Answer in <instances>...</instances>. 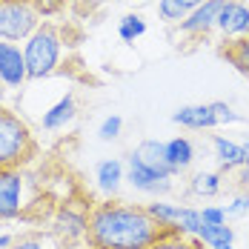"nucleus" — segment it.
Here are the masks:
<instances>
[{
  "label": "nucleus",
  "instance_id": "ddd939ff",
  "mask_svg": "<svg viewBox=\"0 0 249 249\" xmlns=\"http://www.w3.org/2000/svg\"><path fill=\"white\" fill-rule=\"evenodd\" d=\"M221 57H226L241 75L249 77V35L235 37V40H226L224 46H221Z\"/></svg>",
  "mask_w": 249,
  "mask_h": 249
},
{
  "label": "nucleus",
  "instance_id": "7c9ffc66",
  "mask_svg": "<svg viewBox=\"0 0 249 249\" xmlns=\"http://www.w3.org/2000/svg\"><path fill=\"white\" fill-rule=\"evenodd\" d=\"M12 244H15V241H12L9 235H0V249H9Z\"/></svg>",
  "mask_w": 249,
  "mask_h": 249
},
{
  "label": "nucleus",
  "instance_id": "423d86ee",
  "mask_svg": "<svg viewBox=\"0 0 249 249\" xmlns=\"http://www.w3.org/2000/svg\"><path fill=\"white\" fill-rule=\"evenodd\" d=\"M26 77L29 75H26V60L20 54V49L6 43V40H0V80L6 86L18 89V86H23Z\"/></svg>",
  "mask_w": 249,
  "mask_h": 249
},
{
  "label": "nucleus",
  "instance_id": "dca6fc26",
  "mask_svg": "<svg viewBox=\"0 0 249 249\" xmlns=\"http://www.w3.org/2000/svg\"><path fill=\"white\" fill-rule=\"evenodd\" d=\"M200 3H206V0H160L158 9H160V18H163L166 23H175V20L189 18Z\"/></svg>",
  "mask_w": 249,
  "mask_h": 249
},
{
  "label": "nucleus",
  "instance_id": "0eeeda50",
  "mask_svg": "<svg viewBox=\"0 0 249 249\" xmlns=\"http://www.w3.org/2000/svg\"><path fill=\"white\" fill-rule=\"evenodd\" d=\"M224 6H226V0H206V3H200L186 20H180V32H186V35L209 32L212 26H218V18H221Z\"/></svg>",
  "mask_w": 249,
  "mask_h": 249
},
{
  "label": "nucleus",
  "instance_id": "6ab92c4d",
  "mask_svg": "<svg viewBox=\"0 0 249 249\" xmlns=\"http://www.w3.org/2000/svg\"><path fill=\"white\" fill-rule=\"evenodd\" d=\"M192 192L203 195V198H212L221 192V175L218 172H198L192 180Z\"/></svg>",
  "mask_w": 249,
  "mask_h": 249
},
{
  "label": "nucleus",
  "instance_id": "c756f323",
  "mask_svg": "<svg viewBox=\"0 0 249 249\" xmlns=\"http://www.w3.org/2000/svg\"><path fill=\"white\" fill-rule=\"evenodd\" d=\"M60 6V0H37V9L40 12H54Z\"/></svg>",
  "mask_w": 249,
  "mask_h": 249
},
{
  "label": "nucleus",
  "instance_id": "6e6552de",
  "mask_svg": "<svg viewBox=\"0 0 249 249\" xmlns=\"http://www.w3.org/2000/svg\"><path fill=\"white\" fill-rule=\"evenodd\" d=\"M126 178L135 189H143V192H166L169 189V178H160L158 172H152L135 155H129V160H126Z\"/></svg>",
  "mask_w": 249,
  "mask_h": 249
},
{
  "label": "nucleus",
  "instance_id": "393cba45",
  "mask_svg": "<svg viewBox=\"0 0 249 249\" xmlns=\"http://www.w3.org/2000/svg\"><path fill=\"white\" fill-rule=\"evenodd\" d=\"M212 112H215V124H218V126L241 124V121H244L241 115H235V112H232V109H229L226 103H221V100H215V103H212Z\"/></svg>",
  "mask_w": 249,
  "mask_h": 249
},
{
  "label": "nucleus",
  "instance_id": "f3484780",
  "mask_svg": "<svg viewBox=\"0 0 249 249\" xmlns=\"http://www.w3.org/2000/svg\"><path fill=\"white\" fill-rule=\"evenodd\" d=\"M121 180H124V163L121 160H103L98 163V183L103 192H115L118 186H121Z\"/></svg>",
  "mask_w": 249,
  "mask_h": 249
},
{
  "label": "nucleus",
  "instance_id": "cd10ccee",
  "mask_svg": "<svg viewBox=\"0 0 249 249\" xmlns=\"http://www.w3.org/2000/svg\"><path fill=\"white\" fill-rule=\"evenodd\" d=\"M9 249H46V247H43V241H37V238H23V241L12 244Z\"/></svg>",
  "mask_w": 249,
  "mask_h": 249
},
{
  "label": "nucleus",
  "instance_id": "473e14b6",
  "mask_svg": "<svg viewBox=\"0 0 249 249\" xmlns=\"http://www.w3.org/2000/svg\"><path fill=\"white\" fill-rule=\"evenodd\" d=\"M0 92H3V80H0Z\"/></svg>",
  "mask_w": 249,
  "mask_h": 249
},
{
  "label": "nucleus",
  "instance_id": "2f4dec72",
  "mask_svg": "<svg viewBox=\"0 0 249 249\" xmlns=\"http://www.w3.org/2000/svg\"><path fill=\"white\" fill-rule=\"evenodd\" d=\"M221 249H235V247H232V244H229V247H221Z\"/></svg>",
  "mask_w": 249,
  "mask_h": 249
},
{
  "label": "nucleus",
  "instance_id": "f8f14e48",
  "mask_svg": "<svg viewBox=\"0 0 249 249\" xmlns=\"http://www.w3.org/2000/svg\"><path fill=\"white\" fill-rule=\"evenodd\" d=\"M212 146H215V160H218V166L224 172H232V169H241L244 166V146L241 143L215 135L212 138Z\"/></svg>",
  "mask_w": 249,
  "mask_h": 249
},
{
  "label": "nucleus",
  "instance_id": "39448f33",
  "mask_svg": "<svg viewBox=\"0 0 249 249\" xmlns=\"http://www.w3.org/2000/svg\"><path fill=\"white\" fill-rule=\"evenodd\" d=\"M20 192H23V175L18 166H6L0 169V221H12L20 215L23 203H20Z\"/></svg>",
  "mask_w": 249,
  "mask_h": 249
},
{
  "label": "nucleus",
  "instance_id": "2eb2a0df",
  "mask_svg": "<svg viewBox=\"0 0 249 249\" xmlns=\"http://www.w3.org/2000/svg\"><path fill=\"white\" fill-rule=\"evenodd\" d=\"M166 158H169V166L180 175L189 163H192L195 149H192V143H189L186 138H172V141L166 143Z\"/></svg>",
  "mask_w": 249,
  "mask_h": 249
},
{
  "label": "nucleus",
  "instance_id": "aec40b11",
  "mask_svg": "<svg viewBox=\"0 0 249 249\" xmlns=\"http://www.w3.org/2000/svg\"><path fill=\"white\" fill-rule=\"evenodd\" d=\"M143 32H146V23H143L141 15H126L124 20H121V26H118V35H121L124 43H135Z\"/></svg>",
  "mask_w": 249,
  "mask_h": 249
},
{
  "label": "nucleus",
  "instance_id": "c85d7f7f",
  "mask_svg": "<svg viewBox=\"0 0 249 249\" xmlns=\"http://www.w3.org/2000/svg\"><path fill=\"white\" fill-rule=\"evenodd\" d=\"M244 172H241V183L244 186H249V138H247V143H244V166H241Z\"/></svg>",
  "mask_w": 249,
  "mask_h": 249
},
{
  "label": "nucleus",
  "instance_id": "f03ea898",
  "mask_svg": "<svg viewBox=\"0 0 249 249\" xmlns=\"http://www.w3.org/2000/svg\"><path fill=\"white\" fill-rule=\"evenodd\" d=\"M23 60H26V75L32 80L54 72V66L60 60V35H57L54 26L49 23L37 26V32L29 37V43L23 49Z\"/></svg>",
  "mask_w": 249,
  "mask_h": 249
},
{
  "label": "nucleus",
  "instance_id": "9b49d317",
  "mask_svg": "<svg viewBox=\"0 0 249 249\" xmlns=\"http://www.w3.org/2000/svg\"><path fill=\"white\" fill-rule=\"evenodd\" d=\"M175 124L186 126V129H212L215 124V112H212V103H198V106H183L172 115Z\"/></svg>",
  "mask_w": 249,
  "mask_h": 249
},
{
  "label": "nucleus",
  "instance_id": "5701e85b",
  "mask_svg": "<svg viewBox=\"0 0 249 249\" xmlns=\"http://www.w3.org/2000/svg\"><path fill=\"white\" fill-rule=\"evenodd\" d=\"M149 249H203V241H186L183 232H172V235L160 238V241Z\"/></svg>",
  "mask_w": 249,
  "mask_h": 249
},
{
  "label": "nucleus",
  "instance_id": "a878e982",
  "mask_svg": "<svg viewBox=\"0 0 249 249\" xmlns=\"http://www.w3.org/2000/svg\"><path fill=\"white\" fill-rule=\"evenodd\" d=\"M200 218H203V224H209V226H221V224H226V209L203 206V209H200Z\"/></svg>",
  "mask_w": 249,
  "mask_h": 249
},
{
  "label": "nucleus",
  "instance_id": "a211bd4d",
  "mask_svg": "<svg viewBox=\"0 0 249 249\" xmlns=\"http://www.w3.org/2000/svg\"><path fill=\"white\" fill-rule=\"evenodd\" d=\"M198 238L209 249H221V247H229V244L235 241V232H232L226 224H221V226L203 224V226H200V232H198Z\"/></svg>",
  "mask_w": 249,
  "mask_h": 249
},
{
  "label": "nucleus",
  "instance_id": "1a4fd4ad",
  "mask_svg": "<svg viewBox=\"0 0 249 249\" xmlns=\"http://www.w3.org/2000/svg\"><path fill=\"white\" fill-rule=\"evenodd\" d=\"M143 166H149L152 172H158L160 178H175V169L169 166V158H166V143L160 141H143L138 149L132 152Z\"/></svg>",
  "mask_w": 249,
  "mask_h": 249
},
{
  "label": "nucleus",
  "instance_id": "9d476101",
  "mask_svg": "<svg viewBox=\"0 0 249 249\" xmlns=\"http://www.w3.org/2000/svg\"><path fill=\"white\" fill-rule=\"evenodd\" d=\"M218 29L224 35H249V9L244 3L226 0L224 12L218 18Z\"/></svg>",
  "mask_w": 249,
  "mask_h": 249
},
{
  "label": "nucleus",
  "instance_id": "7ed1b4c3",
  "mask_svg": "<svg viewBox=\"0 0 249 249\" xmlns=\"http://www.w3.org/2000/svg\"><path fill=\"white\" fill-rule=\"evenodd\" d=\"M35 152L29 126L9 109L0 106V169L18 166Z\"/></svg>",
  "mask_w": 249,
  "mask_h": 249
},
{
  "label": "nucleus",
  "instance_id": "20e7f679",
  "mask_svg": "<svg viewBox=\"0 0 249 249\" xmlns=\"http://www.w3.org/2000/svg\"><path fill=\"white\" fill-rule=\"evenodd\" d=\"M37 9L26 0H0V40H26L37 32Z\"/></svg>",
  "mask_w": 249,
  "mask_h": 249
},
{
  "label": "nucleus",
  "instance_id": "f257e3e1",
  "mask_svg": "<svg viewBox=\"0 0 249 249\" xmlns=\"http://www.w3.org/2000/svg\"><path fill=\"white\" fill-rule=\"evenodd\" d=\"M180 232L152 218L143 206L129 203H98L86 221V235L95 249H149L160 238Z\"/></svg>",
  "mask_w": 249,
  "mask_h": 249
},
{
  "label": "nucleus",
  "instance_id": "4468645a",
  "mask_svg": "<svg viewBox=\"0 0 249 249\" xmlns=\"http://www.w3.org/2000/svg\"><path fill=\"white\" fill-rule=\"evenodd\" d=\"M72 118H75V98L66 95V98H60L49 112L43 115V129H49V132L52 129H60V126L69 124Z\"/></svg>",
  "mask_w": 249,
  "mask_h": 249
},
{
  "label": "nucleus",
  "instance_id": "b1692460",
  "mask_svg": "<svg viewBox=\"0 0 249 249\" xmlns=\"http://www.w3.org/2000/svg\"><path fill=\"white\" fill-rule=\"evenodd\" d=\"M121 129H124V118H121V115H109V118L100 124L98 135L103 138V141H115V138L121 135Z\"/></svg>",
  "mask_w": 249,
  "mask_h": 249
},
{
  "label": "nucleus",
  "instance_id": "4be33fe9",
  "mask_svg": "<svg viewBox=\"0 0 249 249\" xmlns=\"http://www.w3.org/2000/svg\"><path fill=\"white\" fill-rule=\"evenodd\" d=\"M152 218H158L160 224L166 226H178V215H180V206H172V203H149L146 206Z\"/></svg>",
  "mask_w": 249,
  "mask_h": 249
},
{
  "label": "nucleus",
  "instance_id": "412c9836",
  "mask_svg": "<svg viewBox=\"0 0 249 249\" xmlns=\"http://www.w3.org/2000/svg\"><path fill=\"white\" fill-rule=\"evenodd\" d=\"M200 226H203V218H200L198 209H189V206H180V215H178V229L186 235H198Z\"/></svg>",
  "mask_w": 249,
  "mask_h": 249
},
{
  "label": "nucleus",
  "instance_id": "bb28decb",
  "mask_svg": "<svg viewBox=\"0 0 249 249\" xmlns=\"http://www.w3.org/2000/svg\"><path fill=\"white\" fill-rule=\"evenodd\" d=\"M244 212H249V195H241L226 206V215H244Z\"/></svg>",
  "mask_w": 249,
  "mask_h": 249
}]
</instances>
